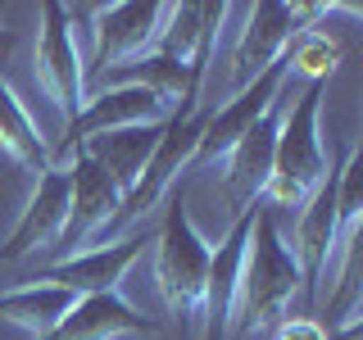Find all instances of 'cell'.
Wrapping results in <instances>:
<instances>
[{
  "mask_svg": "<svg viewBox=\"0 0 363 340\" xmlns=\"http://www.w3.org/2000/svg\"><path fill=\"white\" fill-rule=\"evenodd\" d=\"M304 290L300 264H295L286 236L277 227L272 209H255V232H250L245 268H241V290H236V340L268 336L291 317L295 295Z\"/></svg>",
  "mask_w": 363,
  "mask_h": 340,
  "instance_id": "cell-1",
  "label": "cell"
},
{
  "mask_svg": "<svg viewBox=\"0 0 363 340\" xmlns=\"http://www.w3.org/2000/svg\"><path fill=\"white\" fill-rule=\"evenodd\" d=\"M323 100H327V82H309L300 100L286 109L277 132V154H272V177L264 186L268 209H304L309 196L323 186L327 177V150H323Z\"/></svg>",
  "mask_w": 363,
  "mask_h": 340,
  "instance_id": "cell-2",
  "label": "cell"
},
{
  "mask_svg": "<svg viewBox=\"0 0 363 340\" xmlns=\"http://www.w3.org/2000/svg\"><path fill=\"white\" fill-rule=\"evenodd\" d=\"M209 254H213V245L196 232L186 200H173L168 213H164V227H159L155 281H159V295H164L168 313H173L177 322H200V317H204Z\"/></svg>",
  "mask_w": 363,
  "mask_h": 340,
  "instance_id": "cell-3",
  "label": "cell"
},
{
  "mask_svg": "<svg viewBox=\"0 0 363 340\" xmlns=\"http://www.w3.org/2000/svg\"><path fill=\"white\" fill-rule=\"evenodd\" d=\"M164 0H118V5H86V18L96 23V55H91V73L105 77L113 68H123V60H145L159 50L168 23Z\"/></svg>",
  "mask_w": 363,
  "mask_h": 340,
  "instance_id": "cell-4",
  "label": "cell"
},
{
  "mask_svg": "<svg viewBox=\"0 0 363 340\" xmlns=\"http://www.w3.org/2000/svg\"><path fill=\"white\" fill-rule=\"evenodd\" d=\"M336 5H281V0H259L250 9V23L236 41V55H232V96L245 91L255 77H264L272 64L286 55V45L309 28V18L327 14Z\"/></svg>",
  "mask_w": 363,
  "mask_h": 340,
  "instance_id": "cell-5",
  "label": "cell"
},
{
  "mask_svg": "<svg viewBox=\"0 0 363 340\" xmlns=\"http://www.w3.org/2000/svg\"><path fill=\"white\" fill-rule=\"evenodd\" d=\"M60 168H68V181H73V196H68V222H64L60 241H55L60 264H64V259L82 254L100 232L113 227V218H118V209H123V191L113 186L109 173L82 150V145L68 150V159Z\"/></svg>",
  "mask_w": 363,
  "mask_h": 340,
  "instance_id": "cell-6",
  "label": "cell"
},
{
  "mask_svg": "<svg viewBox=\"0 0 363 340\" xmlns=\"http://www.w3.org/2000/svg\"><path fill=\"white\" fill-rule=\"evenodd\" d=\"M350 150L340 145L336 150V164L327 168L323 186L309 196V204L300 209V222H295V264H300V281H304V300H318L323 295V272L336 254V186H340V168H345Z\"/></svg>",
  "mask_w": 363,
  "mask_h": 340,
  "instance_id": "cell-7",
  "label": "cell"
},
{
  "mask_svg": "<svg viewBox=\"0 0 363 340\" xmlns=\"http://www.w3.org/2000/svg\"><path fill=\"white\" fill-rule=\"evenodd\" d=\"M37 77L55 109L64 113V128L82 113V64H77V41H73V18L60 0L41 5V41H37Z\"/></svg>",
  "mask_w": 363,
  "mask_h": 340,
  "instance_id": "cell-8",
  "label": "cell"
},
{
  "mask_svg": "<svg viewBox=\"0 0 363 340\" xmlns=\"http://www.w3.org/2000/svg\"><path fill=\"white\" fill-rule=\"evenodd\" d=\"M204 123H209V113H186V118H168V128H164V136H159V145H155L150 164H145L141 181L132 186V196L123 200V209H118V218H113V227H118V222H132V218H141L145 209H155V204L168 196V186L177 181V173H182V168H186L191 159H196V150H200ZM113 227H109V232H113Z\"/></svg>",
  "mask_w": 363,
  "mask_h": 340,
  "instance_id": "cell-9",
  "label": "cell"
},
{
  "mask_svg": "<svg viewBox=\"0 0 363 340\" xmlns=\"http://www.w3.org/2000/svg\"><path fill=\"white\" fill-rule=\"evenodd\" d=\"M281 82H286V60H277L264 77H255V82H250L245 91H236L223 109H213L209 123H204L200 150H196L191 164H223L227 150H232V145L241 141V136L281 100Z\"/></svg>",
  "mask_w": 363,
  "mask_h": 340,
  "instance_id": "cell-10",
  "label": "cell"
},
{
  "mask_svg": "<svg viewBox=\"0 0 363 340\" xmlns=\"http://www.w3.org/2000/svg\"><path fill=\"white\" fill-rule=\"evenodd\" d=\"M141 123H168V109L159 105L145 86H109V91H100V96L91 100V105H82V113L64 128V141H60V150L50 154V168H60L68 159V150H77L82 141H91V136L118 132V128H141Z\"/></svg>",
  "mask_w": 363,
  "mask_h": 340,
  "instance_id": "cell-11",
  "label": "cell"
},
{
  "mask_svg": "<svg viewBox=\"0 0 363 340\" xmlns=\"http://www.w3.org/2000/svg\"><path fill=\"white\" fill-rule=\"evenodd\" d=\"M259 209V204H255ZM255 209L236 213L232 232L218 241V249L209 254V281H204V340H227L232 332V313H236V290H241V268H245V249L250 232H255Z\"/></svg>",
  "mask_w": 363,
  "mask_h": 340,
  "instance_id": "cell-12",
  "label": "cell"
},
{
  "mask_svg": "<svg viewBox=\"0 0 363 340\" xmlns=\"http://www.w3.org/2000/svg\"><path fill=\"white\" fill-rule=\"evenodd\" d=\"M68 196H73V181H68V168H45L32 186V200L23 209L18 227L9 232V241L0 245V264H14V259H28L37 249H55L64 222H68Z\"/></svg>",
  "mask_w": 363,
  "mask_h": 340,
  "instance_id": "cell-13",
  "label": "cell"
},
{
  "mask_svg": "<svg viewBox=\"0 0 363 340\" xmlns=\"http://www.w3.org/2000/svg\"><path fill=\"white\" fill-rule=\"evenodd\" d=\"M281 118H286V100H277V105H272L223 159V164H227V200H232L236 213L255 209V204L264 200V186L272 177V154H277Z\"/></svg>",
  "mask_w": 363,
  "mask_h": 340,
  "instance_id": "cell-14",
  "label": "cell"
},
{
  "mask_svg": "<svg viewBox=\"0 0 363 340\" xmlns=\"http://www.w3.org/2000/svg\"><path fill=\"white\" fill-rule=\"evenodd\" d=\"M227 14H232V5H213V0H200V5H173V9H168L159 50L186 68L191 86H200L204 73H209L213 41H218V23Z\"/></svg>",
  "mask_w": 363,
  "mask_h": 340,
  "instance_id": "cell-15",
  "label": "cell"
},
{
  "mask_svg": "<svg viewBox=\"0 0 363 340\" xmlns=\"http://www.w3.org/2000/svg\"><path fill=\"white\" fill-rule=\"evenodd\" d=\"M141 249H145V236H128V241H118V245L82 249V254L64 259V264H50L37 281L64 286V290H73L77 300H86V295H109V290H118V281L128 277V268L141 259Z\"/></svg>",
  "mask_w": 363,
  "mask_h": 340,
  "instance_id": "cell-16",
  "label": "cell"
},
{
  "mask_svg": "<svg viewBox=\"0 0 363 340\" xmlns=\"http://www.w3.org/2000/svg\"><path fill=\"white\" fill-rule=\"evenodd\" d=\"M123 336L150 340V322H145L118 290H109V295H86V300H77L73 313L41 340H123Z\"/></svg>",
  "mask_w": 363,
  "mask_h": 340,
  "instance_id": "cell-17",
  "label": "cell"
},
{
  "mask_svg": "<svg viewBox=\"0 0 363 340\" xmlns=\"http://www.w3.org/2000/svg\"><path fill=\"white\" fill-rule=\"evenodd\" d=\"M168 123H141V128H118V132H100L91 136V141H82V150L96 159L100 168L109 173V181L123 191V200L132 196V186L141 181L145 164H150L159 136H164Z\"/></svg>",
  "mask_w": 363,
  "mask_h": 340,
  "instance_id": "cell-18",
  "label": "cell"
},
{
  "mask_svg": "<svg viewBox=\"0 0 363 340\" xmlns=\"http://www.w3.org/2000/svg\"><path fill=\"white\" fill-rule=\"evenodd\" d=\"M73 304H77L73 290L50 286V281H32V286H18V290L0 295V317H9V322L23 327L32 340H41L73 313Z\"/></svg>",
  "mask_w": 363,
  "mask_h": 340,
  "instance_id": "cell-19",
  "label": "cell"
},
{
  "mask_svg": "<svg viewBox=\"0 0 363 340\" xmlns=\"http://www.w3.org/2000/svg\"><path fill=\"white\" fill-rule=\"evenodd\" d=\"M0 150L9 154V164H18L32 177H41L50 168V145L41 141L37 123L28 118V109L14 96V86L5 82V73H0Z\"/></svg>",
  "mask_w": 363,
  "mask_h": 340,
  "instance_id": "cell-20",
  "label": "cell"
},
{
  "mask_svg": "<svg viewBox=\"0 0 363 340\" xmlns=\"http://www.w3.org/2000/svg\"><path fill=\"white\" fill-rule=\"evenodd\" d=\"M286 73H304L309 82H332V73L340 68V60H345V50L332 41V37H323V32H313V28H304L300 37H295L286 45Z\"/></svg>",
  "mask_w": 363,
  "mask_h": 340,
  "instance_id": "cell-21",
  "label": "cell"
},
{
  "mask_svg": "<svg viewBox=\"0 0 363 340\" xmlns=\"http://www.w3.org/2000/svg\"><path fill=\"white\" fill-rule=\"evenodd\" d=\"M272 340H327V332L313 317H286V322L272 332Z\"/></svg>",
  "mask_w": 363,
  "mask_h": 340,
  "instance_id": "cell-22",
  "label": "cell"
},
{
  "mask_svg": "<svg viewBox=\"0 0 363 340\" xmlns=\"http://www.w3.org/2000/svg\"><path fill=\"white\" fill-rule=\"evenodd\" d=\"M9 50H14V32H9V28H0V60H5Z\"/></svg>",
  "mask_w": 363,
  "mask_h": 340,
  "instance_id": "cell-23",
  "label": "cell"
}]
</instances>
